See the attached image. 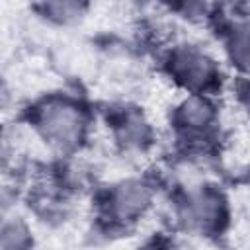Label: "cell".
<instances>
[{"label":"cell","instance_id":"4","mask_svg":"<svg viewBox=\"0 0 250 250\" xmlns=\"http://www.w3.org/2000/svg\"><path fill=\"white\" fill-rule=\"evenodd\" d=\"M188 213H189V219L193 223H197V225H211L221 215V201H219L217 195H213L209 191H199V193H195L189 199Z\"/></svg>","mask_w":250,"mask_h":250},{"label":"cell","instance_id":"2","mask_svg":"<svg viewBox=\"0 0 250 250\" xmlns=\"http://www.w3.org/2000/svg\"><path fill=\"white\" fill-rule=\"evenodd\" d=\"M172 68L174 74L186 82L188 86H203L211 80L213 76V64L207 57H203L197 51H178L172 59Z\"/></svg>","mask_w":250,"mask_h":250},{"label":"cell","instance_id":"3","mask_svg":"<svg viewBox=\"0 0 250 250\" xmlns=\"http://www.w3.org/2000/svg\"><path fill=\"white\" fill-rule=\"evenodd\" d=\"M146 203H148V191L141 184H125L113 193L111 209L117 219L129 221L139 213H143Z\"/></svg>","mask_w":250,"mask_h":250},{"label":"cell","instance_id":"6","mask_svg":"<svg viewBox=\"0 0 250 250\" xmlns=\"http://www.w3.org/2000/svg\"><path fill=\"white\" fill-rule=\"evenodd\" d=\"M146 250H154V248H146Z\"/></svg>","mask_w":250,"mask_h":250},{"label":"cell","instance_id":"1","mask_svg":"<svg viewBox=\"0 0 250 250\" xmlns=\"http://www.w3.org/2000/svg\"><path fill=\"white\" fill-rule=\"evenodd\" d=\"M39 125L49 139H53L55 143H59L62 146H70V145L78 143V139L82 135L84 121H82L80 111L72 104L51 102L41 109Z\"/></svg>","mask_w":250,"mask_h":250},{"label":"cell","instance_id":"5","mask_svg":"<svg viewBox=\"0 0 250 250\" xmlns=\"http://www.w3.org/2000/svg\"><path fill=\"white\" fill-rule=\"evenodd\" d=\"M211 119V107L209 104L201 100H191L184 107V121L189 127H205Z\"/></svg>","mask_w":250,"mask_h":250}]
</instances>
